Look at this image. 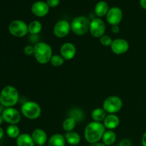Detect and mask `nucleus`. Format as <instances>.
I'll return each mask as SVG.
<instances>
[{
	"label": "nucleus",
	"mask_w": 146,
	"mask_h": 146,
	"mask_svg": "<svg viewBox=\"0 0 146 146\" xmlns=\"http://www.w3.org/2000/svg\"><path fill=\"white\" fill-rule=\"evenodd\" d=\"M108 10H109V7L108 3L105 1H98L94 7V13L98 18L106 16Z\"/></svg>",
	"instance_id": "nucleus-17"
},
{
	"label": "nucleus",
	"mask_w": 146,
	"mask_h": 146,
	"mask_svg": "<svg viewBox=\"0 0 146 146\" xmlns=\"http://www.w3.org/2000/svg\"><path fill=\"white\" fill-rule=\"evenodd\" d=\"M116 134L112 130H108L104 133L102 138V143L106 146H111L113 145L116 141Z\"/></svg>",
	"instance_id": "nucleus-21"
},
{
	"label": "nucleus",
	"mask_w": 146,
	"mask_h": 146,
	"mask_svg": "<svg viewBox=\"0 0 146 146\" xmlns=\"http://www.w3.org/2000/svg\"><path fill=\"white\" fill-rule=\"evenodd\" d=\"M42 24L39 21L34 20L28 24L29 33L31 35H36L41 32L42 30Z\"/></svg>",
	"instance_id": "nucleus-23"
},
{
	"label": "nucleus",
	"mask_w": 146,
	"mask_h": 146,
	"mask_svg": "<svg viewBox=\"0 0 146 146\" xmlns=\"http://www.w3.org/2000/svg\"><path fill=\"white\" fill-rule=\"evenodd\" d=\"M6 133L9 138L17 139L20 135V130L17 125H9L7 128Z\"/></svg>",
	"instance_id": "nucleus-25"
},
{
	"label": "nucleus",
	"mask_w": 146,
	"mask_h": 146,
	"mask_svg": "<svg viewBox=\"0 0 146 146\" xmlns=\"http://www.w3.org/2000/svg\"><path fill=\"white\" fill-rule=\"evenodd\" d=\"M76 54V48L75 45L71 42H66L62 44L60 48V55L64 60L69 61L73 59Z\"/></svg>",
	"instance_id": "nucleus-14"
},
{
	"label": "nucleus",
	"mask_w": 146,
	"mask_h": 146,
	"mask_svg": "<svg viewBox=\"0 0 146 146\" xmlns=\"http://www.w3.org/2000/svg\"><path fill=\"white\" fill-rule=\"evenodd\" d=\"M118 146H132V143L129 139L124 138L122 139L118 143Z\"/></svg>",
	"instance_id": "nucleus-30"
},
{
	"label": "nucleus",
	"mask_w": 146,
	"mask_h": 146,
	"mask_svg": "<svg viewBox=\"0 0 146 146\" xmlns=\"http://www.w3.org/2000/svg\"><path fill=\"white\" fill-rule=\"evenodd\" d=\"M107 113L103 108H96L91 112V118L93 121L96 122H103L107 115Z\"/></svg>",
	"instance_id": "nucleus-22"
},
{
	"label": "nucleus",
	"mask_w": 146,
	"mask_h": 146,
	"mask_svg": "<svg viewBox=\"0 0 146 146\" xmlns=\"http://www.w3.org/2000/svg\"><path fill=\"white\" fill-rule=\"evenodd\" d=\"M21 113L28 119L36 120L41 115V106L34 101H26L21 107Z\"/></svg>",
	"instance_id": "nucleus-5"
},
{
	"label": "nucleus",
	"mask_w": 146,
	"mask_h": 146,
	"mask_svg": "<svg viewBox=\"0 0 146 146\" xmlns=\"http://www.w3.org/2000/svg\"><path fill=\"white\" fill-rule=\"evenodd\" d=\"M111 31L114 34H118L120 31V27L118 25H115L112 26V28H111Z\"/></svg>",
	"instance_id": "nucleus-31"
},
{
	"label": "nucleus",
	"mask_w": 146,
	"mask_h": 146,
	"mask_svg": "<svg viewBox=\"0 0 146 146\" xmlns=\"http://www.w3.org/2000/svg\"><path fill=\"white\" fill-rule=\"evenodd\" d=\"M19 94L15 87L5 86L0 93V104L6 108L13 107L18 103Z\"/></svg>",
	"instance_id": "nucleus-3"
},
{
	"label": "nucleus",
	"mask_w": 146,
	"mask_h": 146,
	"mask_svg": "<svg viewBox=\"0 0 146 146\" xmlns=\"http://www.w3.org/2000/svg\"><path fill=\"white\" fill-rule=\"evenodd\" d=\"M65 137L60 133L51 135L48 140V146H66Z\"/></svg>",
	"instance_id": "nucleus-19"
},
{
	"label": "nucleus",
	"mask_w": 146,
	"mask_h": 146,
	"mask_svg": "<svg viewBox=\"0 0 146 146\" xmlns=\"http://www.w3.org/2000/svg\"><path fill=\"white\" fill-rule=\"evenodd\" d=\"M9 33L17 38L24 37L29 33L28 25L21 20H14L9 25Z\"/></svg>",
	"instance_id": "nucleus-7"
},
{
	"label": "nucleus",
	"mask_w": 146,
	"mask_h": 146,
	"mask_svg": "<svg viewBox=\"0 0 146 146\" xmlns=\"http://www.w3.org/2000/svg\"><path fill=\"white\" fill-rule=\"evenodd\" d=\"M1 115L4 121L10 125H17L20 122L21 118V113L13 107L6 108L3 111Z\"/></svg>",
	"instance_id": "nucleus-9"
},
{
	"label": "nucleus",
	"mask_w": 146,
	"mask_h": 146,
	"mask_svg": "<svg viewBox=\"0 0 146 146\" xmlns=\"http://www.w3.org/2000/svg\"><path fill=\"white\" fill-rule=\"evenodd\" d=\"M123 101L116 96H111L105 99L103 104V108L108 114H115L121 110Z\"/></svg>",
	"instance_id": "nucleus-6"
},
{
	"label": "nucleus",
	"mask_w": 146,
	"mask_h": 146,
	"mask_svg": "<svg viewBox=\"0 0 146 146\" xmlns=\"http://www.w3.org/2000/svg\"><path fill=\"white\" fill-rule=\"evenodd\" d=\"M16 143L17 146H35L36 145L31 135L28 133L20 134L17 138Z\"/></svg>",
	"instance_id": "nucleus-18"
},
{
	"label": "nucleus",
	"mask_w": 146,
	"mask_h": 146,
	"mask_svg": "<svg viewBox=\"0 0 146 146\" xmlns=\"http://www.w3.org/2000/svg\"><path fill=\"white\" fill-rule=\"evenodd\" d=\"M3 121H4V119H3V117H2V115H0V125H1V124H2Z\"/></svg>",
	"instance_id": "nucleus-36"
},
{
	"label": "nucleus",
	"mask_w": 146,
	"mask_h": 146,
	"mask_svg": "<svg viewBox=\"0 0 146 146\" xmlns=\"http://www.w3.org/2000/svg\"><path fill=\"white\" fill-rule=\"evenodd\" d=\"M60 0H46V4L49 8H54L59 4Z\"/></svg>",
	"instance_id": "nucleus-29"
},
{
	"label": "nucleus",
	"mask_w": 146,
	"mask_h": 146,
	"mask_svg": "<svg viewBox=\"0 0 146 146\" xmlns=\"http://www.w3.org/2000/svg\"><path fill=\"white\" fill-rule=\"evenodd\" d=\"M140 5L144 9H146V0H140Z\"/></svg>",
	"instance_id": "nucleus-33"
},
{
	"label": "nucleus",
	"mask_w": 146,
	"mask_h": 146,
	"mask_svg": "<svg viewBox=\"0 0 146 146\" xmlns=\"http://www.w3.org/2000/svg\"><path fill=\"white\" fill-rule=\"evenodd\" d=\"M106 25L101 18H94L90 23L89 31L94 38H100L105 34Z\"/></svg>",
	"instance_id": "nucleus-8"
},
{
	"label": "nucleus",
	"mask_w": 146,
	"mask_h": 146,
	"mask_svg": "<svg viewBox=\"0 0 146 146\" xmlns=\"http://www.w3.org/2000/svg\"><path fill=\"white\" fill-rule=\"evenodd\" d=\"M106 128L102 123L92 121L85 127L84 138L88 143H96L102 140Z\"/></svg>",
	"instance_id": "nucleus-1"
},
{
	"label": "nucleus",
	"mask_w": 146,
	"mask_h": 146,
	"mask_svg": "<svg viewBox=\"0 0 146 146\" xmlns=\"http://www.w3.org/2000/svg\"><path fill=\"white\" fill-rule=\"evenodd\" d=\"M71 30V24L66 20H60L56 22L53 29V33L57 38H64L69 34Z\"/></svg>",
	"instance_id": "nucleus-10"
},
{
	"label": "nucleus",
	"mask_w": 146,
	"mask_h": 146,
	"mask_svg": "<svg viewBox=\"0 0 146 146\" xmlns=\"http://www.w3.org/2000/svg\"><path fill=\"white\" fill-rule=\"evenodd\" d=\"M89 146H106L105 144H104L103 143H94V144H90Z\"/></svg>",
	"instance_id": "nucleus-34"
},
{
	"label": "nucleus",
	"mask_w": 146,
	"mask_h": 146,
	"mask_svg": "<svg viewBox=\"0 0 146 146\" xmlns=\"http://www.w3.org/2000/svg\"><path fill=\"white\" fill-rule=\"evenodd\" d=\"M113 41V40L112 39V38L110 36L105 35V34L99 38V41L101 44H102L104 46H111Z\"/></svg>",
	"instance_id": "nucleus-27"
},
{
	"label": "nucleus",
	"mask_w": 146,
	"mask_h": 146,
	"mask_svg": "<svg viewBox=\"0 0 146 146\" xmlns=\"http://www.w3.org/2000/svg\"><path fill=\"white\" fill-rule=\"evenodd\" d=\"M34 56L37 62L40 64H46L50 62L53 56L52 48L45 42H38L34 46Z\"/></svg>",
	"instance_id": "nucleus-2"
},
{
	"label": "nucleus",
	"mask_w": 146,
	"mask_h": 146,
	"mask_svg": "<svg viewBox=\"0 0 146 146\" xmlns=\"http://www.w3.org/2000/svg\"><path fill=\"white\" fill-rule=\"evenodd\" d=\"M141 143L143 146H146V132L143 135L142 139H141Z\"/></svg>",
	"instance_id": "nucleus-32"
},
{
	"label": "nucleus",
	"mask_w": 146,
	"mask_h": 146,
	"mask_svg": "<svg viewBox=\"0 0 146 146\" xmlns=\"http://www.w3.org/2000/svg\"><path fill=\"white\" fill-rule=\"evenodd\" d=\"M49 9V7L46 2L43 1H37L31 5V11L36 17H44L48 14Z\"/></svg>",
	"instance_id": "nucleus-13"
},
{
	"label": "nucleus",
	"mask_w": 146,
	"mask_h": 146,
	"mask_svg": "<svg viewBox=\"0 0 146 146\" xmlns=\"http://www.w3.org/2000/svg\"><path fill=\"white\" fill-rule=\"evenodd\" d=\"M89 19L85 16L76 17L72 20L71 23V30L77 36H83L89 31Z\"/></svg>",
	"instance_id": "nucleus-4"
},
{
	"label": "nucleus",
	"mask_w": 146,
	"mask_h": 146,
	"mask_svg": "<svg viewBox=\"0 0 146 146\" xmlns=\"http://www.w3.org/2000/svg\"><path fill=\"white\" fill-rule=\"evenodd\" d=\"M103 124L105 126L106 129L113 131L119 125V117L115 114H107L105 119L103 121Z\"/></svg>",
	"instance_id": "nucleus-16"
},
{
	"label": "nucleus",
	"mask_w": 146,
	"mask_h": 146,
	"mask_svg": "<svg viewBox=\"0 0 146 146\" xmlns=\"http://www.w3.org/2000/svg\"><path fill=\"white\" fill-rule=\"evenodd\" d=\"M64 61L65 60L61 55H53L51 60H50V63L53 66L58 67L64 64Z\"/></svg>",
	"instance_id": "nucleus-26"
},
{
	"label": "nucleus",
	"mask_w": 146,
	"mask_h": 146,
	"mask_svg": "<svg viewBox=\"0 0 146 146\" xmlns=\"http://www.w3.org/2000/svg\"><path fill=\"white\" fill-rule=\"evenodd\" d=\"M34 46L27 45L24 48V53L25 55L30 56L34 55Z\"/></svg>",
	"instance_id": "nucleus-28"
},
{
	"label": "nucleus",
	"mask_w": 146,
	"mask_h": 146,
	"mask_svg": "<svg viewBox=\"0 0 146 146\" xmlns=\"http://www.w3.org/2000/svg\"><path fill=\"white\" fill-rule=\"evenodd\" d=\"M31 137L35 143L36 145H45L46 143L48 141V137L47 134L44 130L41 128H36L31 133Z\"/></svg>",
	"instance_id": "nucleus-15"
},
{
	"label": "nucleus",
	"mask_w": 146,
	"mask_h": 146,
	"mask_svg": "<svg viewBox=\"0 0 146 146\" xmlns=\"http://www.w3.org/2000/svg\"><path fill=\"white\" fill-rule=\"evenodd\" d=\"M106 17V21L111 26L118 25L123 19V11L118 7H111L108 10Z\"/></svg>",
	"instance_id": "nucleus-11"
},
{
	"label": "nucleus",
	"mask_w": 146,
	"mask_h": 146,
	"mask_svg": "<svg viewBox=\"0 0 146 146\" xmlns=\"http://www.w3.org/2000/svg\"><path fill=\"white\" fill-rule=\"evenodd\" d=\"M66 143H68L71 145H77L81 143V135L75 131L66 132L64 135Z\"/></svg>",
	"instance_id": "nucleus-20"
},
{
	"label": "nucleus",
	"mask_w": 146,
	"mask_h": 146,
	"mask_svg": "<svg viewBox=\"0 0 146 146\" xmlns=\"http://www.w3.org/2000/svg\"><path fill=\"white\" fill-rule=\"evenodd\" d=\"M4 130H3L2 128H1V127H0V140H1L3 137H4Z\"/></svg>",
	"instance_id": "nucleus-35"
},
{
	"label": "nucleus",
	"mask_w": 146,
	"mask_h": 146,
	"mask_svg": "<svg viewBox=\"0 0 146 146\" xmlns=\"http://www.w3.org/2000/svg\"><path fill=\"white\" fill-rule=\"evenodd\" d=\"M111 49L116 55H121L128 51L130 48L129 43L124 38H115L111 45Z\"/></svg>",
	"instance_id": "nucleus-12"
},
{
	"label": "nucleus",
	"mask_w": 146,
	"mask_h": 146,
	"mask_svg": "<svg viewBox=\"0 0 146 146\" xmlns=\"http://www.w3.org/2000/svg\"><path fill=\"white\" fill-rule=\"evenodd\" d=\"M76 125V120L73 117H68L66 118L62 123V128L66 132H71L73 131Z\"/></svg>",
	"instance_id": "nucleus-24"
},
{
	"label": "nucleus",
	"mask_w": 146,
	"mask_h": 146,
	"mask_svg": "<svg viewBox=\"0 0 146 146\" xmlns=\"http://www.w3.org/2000/svg\"><path fill=\"white\" fill-rule=\"evenodd\" d=\"M38 146H45V145H38Z\"/></svg>",
	"instance_id": "nucleus-37"
}]
</instances>
